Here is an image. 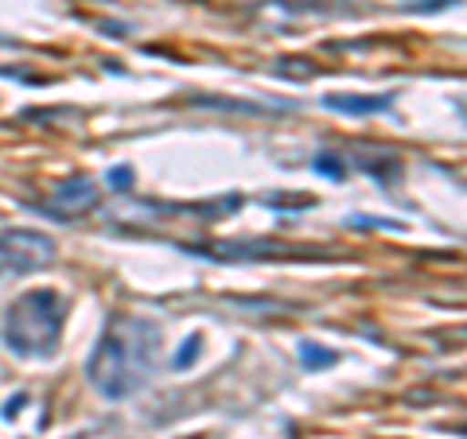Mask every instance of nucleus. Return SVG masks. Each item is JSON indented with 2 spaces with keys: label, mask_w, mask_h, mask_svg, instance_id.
Wrapping results in <instances>:
<instances>
[{
  "label": "nucleus",
  "mask_w": 467,
  "mask_h": 439,
  "mask_svg": "<svg viewBox=\"0 0 467 439\" xmlns=\"http://www.w3.org/2000/svg\"><path fill=\"white\" fill-rule=\"evenodd\" d=\"M324 106L335 109V113H350V117H370V113H382L393 106V94H382V97H355V94H331L324 97Z\"/></svg>",
  "instance_id": "nucleus-5"
},
{
  "label": "nucleus",
  "mask_w": 467,
  "mask_h": 439,
  "mask_svg": "<svg viewBox=\"0 0 467 439\" xmlns=\"http://www.w3.org/2000/svg\"><path fill=\"white\" fill-rule=\"evenodd\" d=\"M160 362V327L140 315H113L101 342L86 362V377L106 401H121L137 393L156 373Z\"/></svg>",
  "instance_id": "nucleus-1"
},
{
  "label": "nucleus",
  "mask_w": 467,
  "mask_h": 439,
  "mask_svg": "<svg viewBox=\"0 0 467 439\" xmlns=\"http://www.w3.org/2000/svg\"><path fill=\"white\" fill-rule=\"evenodd\" d=\"M55 260V241L39 230H0V281L36 272Z\"/></svg>",
  "instance_id": "nucleus-3"
},
{
  "label": "nucleus",
  "mask_w": 467,
  "mask_h": 439,
  "mask_svg": "<svg viewBox=\"0 0 467 439\" xmlns=\"http://www.w3.org/2000/svg\"><path fill=\"white\" fill-rule=\"evenodd\" d=\"M63 319H67V303L58 291L51 288L24 291L5 311V346L16 358H47L58 346Z\"/></svg>",
  "instance_id": "nucleus-2"
},
{
  "label": "nucleus",
  "mask_w": 467,
  "mask_h": 439,
  "mask_svg": "<svg viewBox=\"0 0 467 439\" xmlns=\"http://www.w3.org/2000/svg\"><path fill=\"white\" fill-rule=\"evenodd\" d=\"M199 350H202V339H199V334H192V339H187V342L180 346V354L171 358V365H175V370H187V365H192V362L199 358Z\"/></svg>",
  "instance_id": "nucleus-8"
},
{
  "label": "nucleus",
  "mask_w": 467,
  "mask_h": 439,
  "mask_svg": "<svg viewBox=\"0 0 467 439\" xmlns=\"http://www.w3.org/2000/svg\"><path fill=\"white\" fill-rule=\"evenodd\" d=\"M109 183H117L113 191H129V183H133V171H129V168H117V171L109 175Z\"/></svg>",
  "instance_id": "nucleus-9"
},
{
  "label": "nucleus",
  "mask_w": 467,
  "mask_h": 439,
  "mask_svg": "<svg viewBox=\"0 0 467 439\" xmlns=\"http://www.w3.org/2000/svg\"><path fill=\"white\" fill-rule=\"evenodd\" d=\"M316 171L327 175V179H335V183H339L343 175H347V168L339 164V156H335V152H319V156H316Z\"/></svg>",
  "instance_id": "nucleus-7"
},
{
  "label": "nucleus",
  "mask_w": 467,
  "mask_h": 439,
  "mask_svg": "<svg viewBox=\"0 0 467 439\" xmlns=\"http://www.w3.org/2000/svg\"><path fill=\"white\" fill-rule=\"evenodd\" d=\"M98 199H101V191L94 187L90 175H70V179L51 187V195L39 202V210L43 214H55L58 222H75V218L90 214L98 207Z\"/></svg>",
  "instance_id": "nucleus-4"
},
{
  "label": "nucleus",
  "mask_w": 467,
  "mask_h": 439,
  "mask_svg": "<svg viewBox=\"0 0 467 439\" xmlns=\"http://www.w3.org/2000/svg\"><path fill=\"white\" fill-rule=\"evenodd\" d=\"M300 362H304V370H316V365H331L335 354L324 346H316V342H300Z\"/></svg>",
  "instance_id": "nucleus-6"
}]
</instances>
